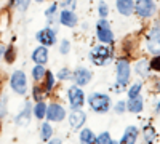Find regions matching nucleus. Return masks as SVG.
I'll return each mask as SVG.
<instances>
[{
    "label": "nucleus",
    "instance_id": "32",
    "mask_svg": "<svg viewBox=\"0 0 160 144\" xmlns=\"http://www.w3.org/2000/svg\"><path fill=\"white\" fill-rule=\"evenodd\" d=\"M98 11H99V16H101V18H106V16H108V13H109L108 3H106V2H101L99 7H98Z\"/></svg>",
    "mask_w": 160,
    "mask_h": 144
},
{
    "label": "nucleus",
    "instance_id": "5",
    "mask_svg": "<svg viewBox=\"0 0 160 144\" xmlns=\"http://www.w3.org/2000/svg\"><path fill=\"white\" fill-rule=\"evenodd\" d=\"M68 98H69V102H71V107L72 109H80L83 106V101H85V96H83V91L78 85H74L69 88L68 91Z\"/></svg>",
    "mask_w": 160,
    "mask_h": 144
},
{
    "label": "nucleus",
    "instance_id": "33",
    "mask_svg": "<svg viewBox=\"0 0 160 144\" xmlns=\"http://www.w3.org/2000/svg\"><path fill=\"white\" fill-rule=\"evenodd\" d=\"M69 50H71V42L69 40H62L61 45H59V51H61L62 55H68Z\"/></svg>",
    "mask_w": 160,
    "mask_h": 144
},
{
    "label": "nucleus",
    "instance_id": "41",
    "mask_svg": "<svg viewBox=\"0 0 160 144\" xmlns=\"http://www.w3.org/2000/svg\"><path fill=\"white\" fill-rule=\"evenodd\" d=\"M35 2H37V3H42V2H43V0H35Z\"/></svg>",
    "mask_w": 160,
    "mask_h": 144
},
{
    "label": "nucleus",
    "instance_id": "3",
    "mask_svg": "<svg viewBox=\"0 0 160 144\" xmlns=\"http://www.w3.org/2000/svg\"><path fill=\"white\" fill-rule=\"evenodd\" d=\"M90 56H91V61L95 62L96 66H104V64L111 59L112 51H111V48L106 47V43H101V45H98L91 50Z\"/></svg>",
    "mask_w": 160,
    "mask_h": 144
},
{
    "label": "nucleus",
    "instance_id": "31",
    "mask_svg": "<svg viewBox=\"0 0 160 144\" xmlns=\"http://www.w3.org/2000/svg\"><path fill=\"white\" fill-rule=\"evenodd\" d=\"M43 90L40 88V87H34V90H32V96H34V99L35 101H42L43 99Z\"/></svg>",
    "mask_w": 160,
    "mask_h": 144
},
{
    "label": "nucleus",
    "instance_id": "25",
    "mask_svg": "<svg viewBox=\"0 0 160 144\" xmlns=\"http://www.w3.org/2000/svg\"><path fill=\"white\" fill-rule=\"evenodd\" d=\"M5 61L8 62V64H11L13 61L16 59V50H15V47H8L7 50H5Z\"/></svg>",
    "mask_w": 160,
    "mask_h": 144
},
{
    "label": "nucleus",
    "instance_id": "19",
    "mask_svg": "<svg viewBox=\"0 0 160 144\" xmlns=\"http://www.w3.org/2000/svg\"><path fill=\"white\" fill-rule=\"evenodd\" d=\"M127 109L130 112H141L142 111V99L138 96V98H131L127 104Z\"/></svg>",
    "mask_w": 160,
    "mask_h": 144
},
{
    "label": "nucleus",
    "instance_id": "13",
    "mask_svg": "<svg viewBox=\"0 0 160 144\" xmlns=\"http://www.w3.org/2000/svg\"><path fill=\"white\" fill-rule=\"evenodd\" d=\"M31 114H32V107H31L29 102H26L24 107H22V111L16 115V119H15L16 125H19V127L29 125V122H31Z\"/></svg>",
    "mask_w": 160,
    "mask_h": 144
},
{
    "label": "nucleus",
    "instance_id": "11",
    "mask_svg": "<svg viewBox=\"0 0 160 144\" xmlns=\"http://www.w3.org/2000/svg\"><path fill=\"white\" fill-rule=\"evenodd\" d=\"M91 77H93V74H91L88 69H85V67H77V69L72 72V80H74L78 87H83V85L90 83Z\"/></svg>",
    "mask_w": 160,
    "mask_h": 144
},
{
    "label": "nucleus",
    "instance_id": "15",
    "mask_svg": "<svg viewBox=\"0 0 160 144\" xmlns=\"http://www.w3.org/2000/svg\"><path fill=\"white\" fill-rule=\"evenodd\" d=\"M117 10L120 15L130 16L133 10H135V2L133 0H117Z\"/></svg>",
    "mask_w": 160,
    "mask_h": 144
},
{
    "label": "nucleus",
    "instance_id": "4",
    "mask_svg": "<svg viewBox=\"0 0 160 144\" xmlns=\"http://www.w3.org/2000/svg\"><path fill=\"white\" fill-rule=\"evenodd\" d=\"M10 85L13 88V91L18 95H26V90H28V78L22 71H15L11 74L10 78Z\"/></svg>",
    "mask_w": 160,
    "mask_h": 144
},
{
    "label": "nucleus",
    "instance_id": "20",
    "mask_svg": "<svg viewBox=\"0 0 160 144\" xmlns=\"http://www.w3.org/2000/svg\"><path fill=\"white\" fill-rule=\"evenodd\" d=\"M149 71H151V66H149L148 59H141V61L136 62V72H138L139 75H142V77H144V75H148Z\"/></svg>",
    "mask_w": 160,
    "mask_h": 144
},
{
    "label": "nucleus",
    "instance_id": "1",
    "mask_svg": "<svg viewBox=\"0 0 160 144\" xmlns=\"http://www.w3.org/2000/svg\"><path fill=\"white\" fill-rule=\"evenodd\" d=\"M88 104H90V107L95 112H98V114H104V112H108L111 109V99H109V96L102 95V93H93V95H90Z\"/></svg>",
    "mask_w": 160,
    "mask_h": 144
},
{
    "label": "nucleus",
    "instance_id": "42",
    "mask_svg": "<svg viewBox=\"0 0 160 144\" xmlns=\"http://www.w3.org/2000/svg\"><path fill=\"white\" fill-rule=\"evenodd\" d=\"M0 83H2V78H0Z\"/></svg>",
    "mask_w": 160,
    "mask_h": 144
},
{
    "label": "nucleus",
    "instance_id": "23",
    "mask_svg": "<svg viewBox=\"0 0 160 144\" xmlns=\"http://www.w3.org/2000/svg\"><path fill=\"white\" fill-rule=\"evenodd\" d=\"M80 141L85 142V144H90V142L95 141V135H93V132L90 128H85V130L80 132Z\"/></svg>",
    "mask_w": 160,
    "mask_h": 144
},
{
    "label": "nucleus",
    "instance_id": "30",
    "mask_svg": "<svg viewBox=\"0 0 160 144\" xmlns=\"http://www.w3.org/2000/svg\"><path fill=\"white\" fill-rule=\"evenodd\" d=\"M11 3L13 5H16L21 11H26L29 7V0H11Z\"/></svg>",
    "mask_w": 160,
    "mask_h": 144
},
{
    "label": "nucleus",
    "instance_id": "14",
    "mask_svg": "<svg viewBox=\"0 0 160 144\" xmlns=\"http://www.w3.org/2000/svg\"><path fill=\"white\" fill-rule=\"evenodd\" d=\"M85 120H87V115L80 111V109H74V112L71 114V117H69V123H71V127L74 128V130H77V128H80L83 123H85Z\"/></svg>",
    "mask_w": 160,
    "mask_h": 144
},
{
    "label": "nucleus",
    "instance_id": "34",
    "mask_svg": "<svg viewBox=\"0 0 160 144\" xmlns=\"http://www.w3.org/2000/svg\"><path fill=\"white\" fill-rule=\"evenodd\" d=\"M149 66H151V69H154V71H160V55L154 56V59L149 62Z\"/></svg>",
    "mask_w": 160,
    "mask_h": 144
},
{
    "label": "nucleus",
    "instance_id": "27",
    "mask_svg": "<svg viewBox=\"0 0 160 144\" xmlns=\"http://www.w3.org/2000/svg\"><path fill=\"white\" fill-rule=\"evenodd\" d=\"M142 135H144V138H146V141H148V142H152L155 139V130L152 127H146Z\"/></svg>",
    "mask_w": 160,
    "mask_h": 144
},
{
    "label": "nucleus",
    "instance_id": "12",
    "mask_svg": "<svg viewBox=\"0 0 160 144\" xmlns=\"http://www.w3.org/2000/svg\"><path fill=\"white\" fill-rule=\"evenodd\" d=\"M59 22L62 26H68V27H75L78 22V18L74 13V10H62L59 15Z\"/></svg>",
    "mask_w": 160,
    "mask_h": 144
},
{
    "label": "nucleus",
    "instance_id": "38",
    "mask_svg": "<svg viewBox=\"0 0 160 144\" xmlns=\"http://www.w3.org/2000/svg\"><path fill=\"white\" fill-rule=\"evenodd\" d=\"M125 109H127V104H125L123 101H120V102H117V106H115V112H118V114H122V112H125Z\"/></svg>",
    "mask_w": 160,
    "mask_h": 144
},
{
    "label": "nucleus",
    "instance_id": "39",
    "mask_svg": "<svg viewBox=\"0 0 160 144\" xmlns=\"http://www.w3.org/2000/svg\"><path fill=\"white\" fill-rule=\"evenodd\" d=\"M3 53H5V48H3V45H2V43H0V58L3 56Z\"/></svg>",
    "mask_w": 160,
    "mask_h": 144
},
{
    "label": "nucleus",
    "instance_id": "21",
    "mask_svg": "<svg viewBox=\"0 0 160 144\" xmlns=\"http://www.w3.org/2000/svg\"><path fill=\"white\" fill-rule=\"evenodd\" d=\"M45 74H47V71H45V67H43V64H35V67L32 69V77H34V80H43L45 78Z\"/></svg>",
    "mask_w": 160,
    "mask_h": 144
},
{
    "label": "nucleus",
    "instance_id": "36",
    "mask_svg": "<svg viewBox=\"0 0 160 144\" xmlns=\"http://www.w3.org/2000/svg\"><path fill=\"white\" fill-rule=\"evenodd\" d=\"M61 5H62V10H74L75 8V0H64Z\"/></svg>",
    "mask_w": 160,
    "mask_h": 144
},
{
    "label": "nucleus",
    "instance_id": "35",
    "mask_svg": "<svg viewBox=\"0 0 160 144\" xmlns=\"http://www.w3.org/2000/svg\"><path fill=\"white\" fill-rule=\"evenodd\" d=\"M5 114H7V99L0 98V119L5 117Z\"/></svg>",
    "mask_w": 160,
    "mask_h": 144
},
{
    "label": "nucleus",
    "instance_id": "2",
    "mask_svg": "<svg viewBox=\"0 0 160 144\" xmlns=\"http://www.w3.org/2000/svg\"><path fill=\"white\" fill-rule=\"evenodd\" d=\"M96 37H98V40L101 43H106V45L114 43V34L111 31L109 22L106 21V18H101L96 24Z\"/></svg>",
    "mask_w": 160,
    "mask_h": 144
},
{
    "label": "nucleus",
    "instance_id": "6",
    "mask_svg": "<svg viewBox=\"0 0 160 144\" xmlns=\"http://www.w3.org/2000/svg\"><path fill=\"white\" fill-rule=\"evenodd\" d=\"M130 80V64L128 59L120 58L117 61V82L118 85H127Z\"/></svg>",
    "mask_w": 160,
    "mask_h": 144
},
{
    "label": "nucleus",
    "instance_id": "28",
    "mask_svg": "<svg viewBox=\"0 0 160 144\" xmlns=\"http://www.w3.org/2000/svg\"><path fill=\"white\" fill-rule=\"evenodd\" d=\"M139 93H141V83H135V85L128 90V98H130V99H131V98H138Z\"/></svg>",
    "mask_w": 160,
    "mask_h": 144
},
{
    "label": "nucleus",
    "instance_id": "24",
    "mask_svg": "<svg viewBox=\"0 0 160 144\" xmlns=\"http://www.w3.org/2000/svg\"><path fill=\"white\" fill-rule=\"evenodd\" d=\"M55 83H56V78L51 72H47L45 74V91H51L55 88Z\"/></svg>",
    "mask_w": 160,
    "mask_h": 144
},
{
    "label": "nucleus",
    "instance_id": "10",
    "mask_svg": "<svg viewBox=\"0 0 160 144\" xmlns=\"http://www.w3.org/2000/svg\"><path fill=\"white\" fill-rule=\"evenodd\" d=\"M148 48L151 53L160 55V27H152L148 37Z\"/></svg>",
    "mask_w": 160,
    "mask_h": 144
},
{
    "label": "nucleus",
    "instance_id": "37",
    "mask_svg": "<svg viewBox=\"0 0 160 144\" xmlns=\"http://www.w3.org/2000/svg\"><path fill=\"white\" fill-rule=\"evenodd\" d=\"M56 8H58V5H56V3H51V7L45 11V16H47L48 19H51V18H53V15H55V11H56Z\"/></svg>",
    "mask_w": 160,
    "mask_h": 144
},
{
    "label": "nucleus",
    "instance_id": "17",
    "mask_svg": "<svg viewBox=\"0 0 160 144\" xmlns=\"http://www.w3.org/2000/svg\"><path fill=\"white\" fill-rule=\"evenodd\" d=\"M138 135H139V132H138L136 127H128L125 130V135L122 136V139H120V142H122V144H133L136 141Z\"/></svg>",
    "mask_w": 160,
    "mask_h": 144
},
{
    "label": "nucleus",
    "instance_id": "9",
    "mask_svg": "<svg viewBox=\"0 0 160 144\" xmlns=\"http://www.w3.org/2000/svg\"><path fill=\"white\" fill-rule=\"evenodd\" d=\"M45 117L50 122H61L66 117V111H64L62 106H59V104L51 102L50 106H47V115Z\"/></svg>",
    "mask_w": 160,
    "mask_h": 144
},
{
    "label": "nucleus",
    "instance_id": "18",
    "mask_svg": "<svg viewBox=\"0 0 160 144\" xmlns=\"http://www.w3.org/2000/svg\"><path fill=\"white\" fill-rule=\"evenodd\" d=\"M32 112H34V115H35V119H38V120L45 119V115H47V104H45L43 101H37V104L34 106Z\"/></svg>",
    "mask_w": 160,
    "mask_h": 144
},
{
    "label": "nucleus",
    "instance_id": "29",
    "mask_svg": "<svg viewBox=\"0 0 160 144\" xmlns=\"http://www.w3.org/2000/svg\"><path fill=\"white\" fill-rule=\"evenodd\" d=\"M58 78H59V80H72V72L64 67V69H61L58 72Z\"/></svg>",
    "mask_w": 160,
    "mask_h": 144
},
{
    "label": "nucleus",
    "instance_id": "26",
    "mask_svg": "<svg viewBox=\"0 0 160 144\" xmlns=\"http://www.w3.org/2000/svg\"><path fill=\"white\" fill-rule=\"evenodd\" d=\"M95 142H98V144H112V138L109 136L108 132H104V133H101L99 136L95 138Z\"/></svg>",
    "mask_w": 160,
    "mask_h": 144
},
{
    "label": "nucleus",
    "instance_id": "40",
    "mask_svg": "<svg viewBox=\"0 0 160 144\" xmlns=\"http://www.w3.org/2000/svg\"><path fill=\"white\" fill-rule=\"evenodd\" d=\"M157 112H160V102L157 104Z\"/></svg>",
    "mask_w": 160,
    "mask_h": 144
},
{
    "label": "nucleus",
    "instance_id": "7",
    "mask_svg": "<svg viewBox=\"0 0 160 144\" xmlns=\"http://www.w3.org/2000/svg\"><path fill=\"white\" fill-rule=\"evenodd\" d=\"M135 10L138 13V16L141 18H151L155 11V3L152 0H138L135 3Z\"/></svg>",
    "mask_w": 160,
    "mask_h": 144
},
{
    "label": "nucleus",
    "instance_id": "22",
    "mask_svg": "<svg viewBox=\"0 0 160 144\" xmlns=\"http://www.w3.org/2000/svg\"><path fill=\"white\" fill-rule=\"evenodd\" d=\"M51 135H53V128H51L50 123H43L42 127H40V138H42L43 141L51 139Z\"/></svg>",
    "mask_w": 160,
    "mask_h": 144
},
{
    "label": "nucleus",
    "instance_id": "8",
    "mask_svg": "<svg viewBox=\"0 0 160 144\" xmlns=\"http://www.w3.org/2000/svg\"><path fill=\"white\" fill-rule=\"evenodd\" d=\"M35 38L45 47H51V45H55L56 43V31L55 29H51V27H45L42 29L40 32H37Z\"/></svg>",
    "mask_w": 160,
    "mask_h": 144
},
{
    "label": "nucleus",
    "instance_id": "16",
    "mask_svg": "<svg viewBox=\"0 0 160 144\" xmlns=\"http://www.w3.org/2000/svg\"><path fill=\"white\" fill-rule=\"evenodd\" d=\"M32 59H34L35 64H45L48 61V50H47V47L45 45L43 47H37L34 50V53H32Z\"/></svg>",
    "mask_w": 160,
    "mask_h": 144
}]
</instances>
